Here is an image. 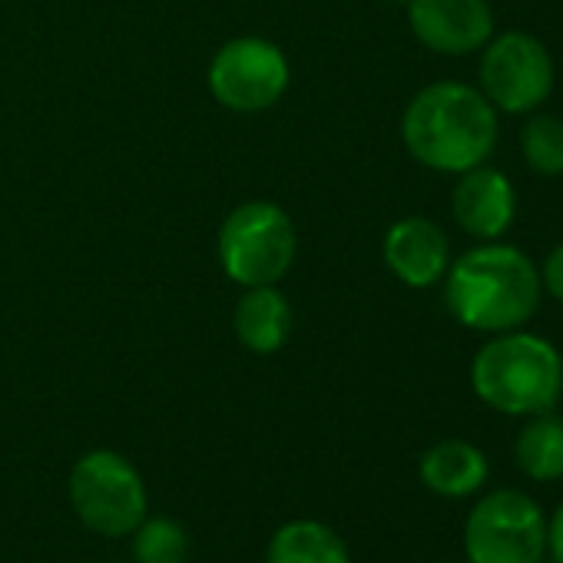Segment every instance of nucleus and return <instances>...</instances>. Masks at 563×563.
Segmentation results:
<instances>
[{
    "label": "nucleus",
    "instance_id": "f257e3e1",
    "mask_svg": "<svg viewBox=\"0 0 563 563\" xmlns=\"http://www.w3.org/2000/svg\"><path fill=\"white\" fill-rule=\"evenodd\" d=\"M543 299L533 258L504 242H481L444 272V306L471 332L523 329Z\"/></svg>",
    "mask_w": 563,
    "mask_h": 563
},
{
    "label": "nucleus",
    "instance_id": "f03ea898",
    "mask_svg": "<svg viewBox=\"0 0 563 563\" xmlns=\"http://www.w3.org/2000/svg\"><path fill=\"white\" fill-rule=\"evenodd\" d=\"M500 120L490 100L467 84L438 80L415 93L401 117L408 153L434 173H467L484 166L497 146Z\"/></svg>",
    "mask_w": 563,
    "mask_h": 563
},
{
    "label": "nucleus",
    "instance_id": "7ed1b4c3",
    "mask_svg": "<svg viewBox=\"0 0 563 563\" xmlns=\"http://www.w3.org/2000/svg\"><path fill=\"white\" fill-rule=\"evenodd\" d=\"M471 388L507 418L553 411L563 395V355L533 332H497L471 362Z\"/></svg>",
    "mask_w": 563,
    "mask_h": 563
},
{
    "label": "nucleus",
    "instance_id": "20e7f679",
    "mask_svg": "<svg viewBox=\"0 0 563 563\" xmlns=\"http://www.w3.org/2000/svg\"><path fill=\"white\" fill-rule=\"evenodd\" d=\"M296 225L275 202H245L219 229V262L245 289L275 286L296 262Z\"/></svg>",
    "mask_w": 563,
    "mask_h": 563
},
{
    "label": "nucleus",
    "instance_id": "39448f33",
    "mask_svg": "<svg viewBox=\"0 0 563 563\" xmlns=\"http://www.w3.org/2000/svg\"><path fill=\"white\" fill-rule=\"evenodd\" d=\"M467 563H543L547 517L540 504L514 487L484 494L464 523Z\"/></svg>",
    "mask_w": 563,
    "mask_h": 563
},
{
    "label": "nucleus",
    "instance_id": "423d86ee",
    "mask_svg": "<svg viewBox=\"0 0 563 563\" xmlns=\"http://www.w3.org/2000/svg\"><path fill=\"white\" fill-rule=\"evenodd\" d=\"M70 500L77 517L103 537H126L146 517V484L117 451H90L74 464Z\"/></svg>",
    "mask_w": 563,
    "mask_h": 563
},
{
    "label": "nucleus",
    "instance_id": "0eeeda50",
    "mask_svg": "<svg viewBox=\"0 0 563 563\" xmlns=\"http://www.w3.org/2000/svg\"><path fill=\"white\" fill-rule=\"evenodd\" d=\"M477 77V90L490 100L497 113L520 117L547 103V97L553 93L556 70L543 41L527 31H504L481 47Z\"/></svg>",
    "mask_w": 563,
    "mask_h": 563
},
{
    "label": "nucleus",
    "instance_id": "6e6552de",
    "mask_svg": "<svg viewBox=\"0 0 563 563\" xmlns=\"http://www.w3.org/2000/svg\"><path fill=\"white\" fill-rule=\"evenodd\" d=\"M289 87V60L262 37H235L209 64L212 97L235 113H258Z\"/></svg>",
    "mask_w": 563,
    "mask_h": 563
},
{
    "label": "nucleus",
    "instance_id": "1a4fd4ad",
    "mask_svg": "<svg viewBox=\"0 0 563 563\" xmlns=\"http://www.w3.org/2000/svg\"><path fill=\"white\" fill-rule=\"evenodd\" d=\"M411 34L434 54H477L494 37V11L487 0H408Z\"/></svg>",
    "mask_w": 563,
    "mask_h": 563
},
{
    "label": "nucleus",
    "instance_id": "9d476101",
    "mask_svg": "<svg viewBox=\"0 0 563 563\" xmlns=\"http://www.w3.org/2000/svg\"><path fill=\"white\" fill-rule=\"evenodd\" d=\"M451 209H454L457 225L467 235H474L481 242H494L514 225L517 196H514L510 179L500 169H490L484 163V166L461 173V179L451 192Z\"/></svg>",
    "mask_w": 563,
    "mask_h": 563
},
{
    "label": "nucleus",
    "instance_id": "9b49d317",
    "mask_svg": "<svg viewBox=\"0 0 563 563\" xmlns=\"http://www.w3.org/2000/svg\"><path fill=\"white\" fill-rule=\"evenodd\" d=\"M385 265L411 289L434 286L451 265V245L444 229L424 216L398 219L385 235Z\"/></svg>",
    "mask_w": 563,
    "mask_h": 563
},
{
    "label": "nucleus",
    "instance_id": "f8f14e48",
    "mask_svg": "<svg viewBox=\"0 0 563 563\" xmlns=\"http://www.w3.org/2000/svg\"><path fill=\"white\" fill-rule=\"evenodd\" d=\"M292 325H296L292 306L275 286L245 289V296L235 302L232 312L235 339L255 355H275L292 339Z\"/></svg>",
    "mask_w": 563,
    "mask_h": 563
},
{
    "label": "nucleus",
    "instance_id": "ddd939ff",
    "mask_svg": "<svg viewBox=\"0 0 563 563\" xmlns=\"http://www.w3.org/2000/svg\"><path fill=\"white\" fill-rule=\"evenodd\" d=\"M418 474L431 494L448 497V500H461V497L477 494L487 484L490 467H487V457L477 444L461 441V438H448V441L431 444L421 454Z\"/></svg>",
    "mask_w": 563,
    "mask_h": 563
},
{
    "label": "nucleus",
    "instance_id": "4468645a",
    "mask_svg": "<svg viewBox=\"0 0 563 563\" xmlns=\"http://www.w3.org/2000/svg\"><path fill=\"white\" fill-rule=\"evenodd\" d=\"M265 563H352L345 540L319 520H292L278 527Z\"/></svg>",
    "mask_w": 563,
    "mask_h": 563
},
{
    "label": "nucleus",
    "instance_id": "2eb2a0df",
    "mask_svg": "<svg viewBox=\"0 0 563 563\" xmlns=\"http://www.w3.org/2000/svg\"><path fill=\"white\" fill-rule=\"evenodd\" d=\"M514 457L530 481L550 484L563 477V418L553 411L530 415L514 441Z\"/></svg>",
    "mask_w": 563,
    "mask_h": 563
},
{
    "label": "nucleus",
    "instance_id": "dca6fc26",
    "mask_svg": "<svg viewBox=\"0 0 563 563\" xmlns=\"http://www.w3.org/2000/svg\"><path fill=\"white\" fill-rule=\"evenodd\" d=\"M520 153L533 173L560 176L563 173V120L553 113L533 110L520 133Z\"/></svg>",
    "mask_w": 563,
    "mask_h": 563
},
{
    "label": "nucleus",
    "instance_id": "f3484780",
    "mask_svg": "<svg viewBox=\"0 0 563 563\" xmlns=\"http://www.w3.org/2000/svg\"><path fill=\"white\" fill-rule=\"evenodd\" d=\"M189 553V537L173 517H143L133 530L136 563H183Z\"/></svg>",
    "mask_w": 563,
    "mask_h": 563
},
{
    "label": "nucleus",
    "instance_id": "a211bd4d",
    "mask_svg": "<svg viewBox=\"0 0 563 563\" xmlns=\"http://www.w3.org/2000/svg\"><path fill=\"white\" fill-rule=\"evenodd\" d=\"M537 268H540V286H543V292L553 302L563 306V242H556L550 249V255L543 258V265H537Z\"/></svg>",
    "mask_w": 563,
    "mask_h": 563
},
{
    "label": "nucleus",
    "instance_id": "6ab92c4d",
    "mask_svg": "<svg viewBox=\"0 0 563 563\" xmlns=\"http://www.w3.org/2000/svg\"><path fill=\"white\" fill-rule=\"evenodd\" d=\"M547 553L553 563H563V500L556 504V510L547 520Z\"/></svg>",
    "mask_w": 563,
    "mask_h": 563
},
{
    "label": "nucleus",
    "instance_id": "aec40b11",
    "mask_svg": "<svg viewBox=\"0 0 563 563\" xmlns=\"http://www.w3.org/2000/svg\"><path fill=\"white\" fill-rule=\"evenodd\" d=\"M543 563H547V560H543ZM550 563H553V560H550Z\"/></svg>",
    "mask_w": 563,
    "mask_h": 563
}]
</instances>
